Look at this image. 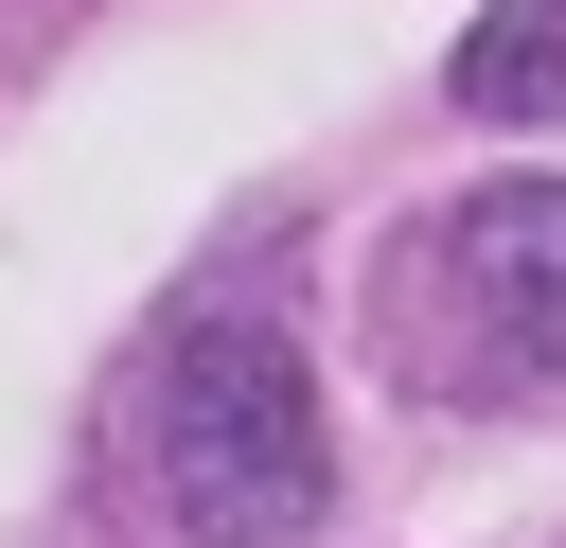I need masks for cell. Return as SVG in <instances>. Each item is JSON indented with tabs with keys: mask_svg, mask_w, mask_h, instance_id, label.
<instances>
[{
	"mask_svg": "<svg viewBox=\"0 0 566 548\" xmlns=\"http://www.w3.org/2000/svg\"><path fill=\"white\" fill-rule=\"evenodd\" d=\"M142 477H159V513L195 548H283L318 513V477H336L301 336L248 318V301H195L159 336V371H142Z\"/></svg>",
	"mask_w": 566,
	"mask_h": 548,
	"instance_id": "cell-1",
	"label": "cell"
},
{
	"mask_svg": "<svg viewBox=\"0 0 566 548\" xmlns=\"http://www.w3.org/2000/svg\"><path fill=\"white\" fill-rule=\"evenodd\" d=\"M407 354L442 389H566V177H495L407 247Z\"/></svg>",
	"mask_w": 566,
	"mask_h": 548,
	"instance_id": "cell-2",
	"label": "cell"
},
{
	"mask_svg": "<svg viewBox=\"0 0 566 548\" xmlns=\"http://www.w3.org/2000/svg\"><path fill=\"white\" fill-rule=\"evenodd\" d=\"M460 106L478 124H566V0H495L460 35Z\"/></svg>",
	"mask_w": 566,
	"mask_h": 548,
	"instance_id": "cell-3",
	"label": "cell"
}]
</instances>
